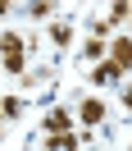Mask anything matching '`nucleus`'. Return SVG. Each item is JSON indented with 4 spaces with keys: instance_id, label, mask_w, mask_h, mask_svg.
Returning a JSON list of instances; mask_svg holds the SVG:
<instances>
[{
    "instance_id": "nucleus-10",
    "label": "nucleus",
    "mask_w": 132,
    "mask_h": 151,
    "mask_svg": "<svg viewBox=\"0 0 132 151\" xmlns=\"http://www.w3.org/2000/svg\"><path fill=\"white\" fill-rule=\"evenodd\" d=\"M28 14H32V19H50V14H55V5H46V0H32V5H28Z\"/></svg>"
},
{
    "instance_id": "nucleus-4",
    "label": "nucleus",
    "mask_w": 132,
    "mask_h": 151,
    "mask_svg": "<svg viewBox=\"0 0 132 151\" xmlns=\"http://www.w3.org/2000/svg\"><path fill=\"white\" fill-rule=\"evenodd\" d=\"M123 78H128V73H123V69L114 64V60H100V64L91 69V87H105V83H123Z\"/></svg>"
},
{
    "instance_id": "nucleus-2",
    "label": "nucleus",
    "mask_w": 132,
    "mask_h": 151,
    "mask_svg": "<svg viewBox=\"0 0 132 151\" xmlns=\"http://www.w3.org/2000/svg\"><path fill=\"white\" fill-rule=\"evenodd\" d=\"M77 124H87V128H100L105 124V101L100 96H87V101L77 105Z\"/></svg>"
},
{
    "instance_id": "nucleus-8",
    "label": "nucleus",
    "mask_w": 132,
    "mask_h": 151,
    "mask_svg": "<svg viewBox=\"0 0 132 151\" xmlns=\"http://www.w3.org/2000/svg\"><path fill=\"white\" fill-rule=\"evenodd\" d=\"M128 14H132V0H119V5H109L105 23H114V19H128Z\"/></svg>"
},
{
    "instance_id": "nucleus-3",
    "label": "nucleus",
    "mask_w": 132,
    "mask_h": 151,
    "mask_svg": "<svg viewBox=\"0 0 132 151\" xmlns=\"http://www.w3.org/2000/svg\"><path fill=\"white\" fill-rule=\"evenodd\" d=\"M73 119H77V114H68L64 105H55V110L41 119V128H46V137H55V133H73Z\"/></svg>"
},
{
    "instance_id": "nucleus-13",
    "label": "nucleus",
    "mask_w": 132,
    "mask_h": 151,
    "mask_svg": "<svg viewBox=\"0 0 132 151\" xmlns=\"http://www.w3.org/2000/svg\"><path fill=\"white\" fill-rule=\"evenodd\" d=\"M0 119H5V105H0Z\"/></svg>"
},
{
    "instance_id": "nucleus-11",
    "label": "nucleus",
    "mask_w": 132,
    "mask_h": 151,
    "mask_svg": "<svg viewBox=\"0 0 132 151\" xmlns=\"http://www.w3.org/2000/svg\"><path fill=\"white\" fill-rule=\"evenodd\" d=\"M0 105H5V119H18V114H23V101H18V96H5Z\"/></svg>"
},
{
    "instance_id": "nucleus-12",
    "label": "nucleus",
    "mask_w": 132,
    "mask_h": 151,
    "mask_svg": "<svg viewBox=\"0 0 132 151\" xmlns=\"http://www.w3.org/2000/svg\"><path fill=\"white\" fill-rule=\"evenodd\" d=\"M123 105H128V110H132V87H123Z\"/></svg>"
},
{
    "instance_id": "nucleus-14",
    "label": "nucleus",
    "mask_w": 132,
    "mask_h": 151,
    "mask_svg": "<svg viewBox=\"0 0 132 151\" xmlns=\"http://www.w3.org/2000/svg\"><path fill=\"white\" fill-rule=\"evenodd\" d=\"M128 23H132V14H128Z\"/></svg>"
},
{
    "instance_id": "nucleus-6",
    "label": "nucleus",
    "mask_w": 132,
    "mask_h": 151,
    "mask_svg": "<svg viewBox=\"0 0 132 151\" xmlns=\"http://www.w3.org/2000/svg\"><path fill=\"white\" fill-rule=\"evenodd\" d=\"M82 60H91V64L109 60V41H105V37H91V41H82Z\"/></svg>"
},
{
    "instance_id": "nucleus-7",
    "label": "nucleus",
    "mask_w": 132,
    "mask_h": 151,
    "mask_svg": "<svg viewBox=\"0 0 132 151\" xmlns=\"http://www.w3.org/2000/svg\"><path fill=\"white\" fill-rule=\"evenodd\" d=\"M46 151H77V137L73 133H55V137H46Z\"/></svg>"
},
{
    "instance_id": "nucleus-1",
    "label": "nucleus",
    "mask_w": 132,
    "mask_h": 151,
    "mask_svg": "<svg viewBox=\"0 0 132 151\" xmlns=\"http://www.w3.org/2000/svg\"><path fill=\"white\" fill-rule=\"evenodd\" d=\"M0 64H5V73H28V41L18 32L0 37Z\"/></svg>"
},
{
    "instance_id": "nucleus-5",
    "label": "nucleus",
    "mask_w": 132,
    "mask_h": 151,
    "mask_svg": "<svg viewBox=\"0 0 132 151\" xmlns=\"http://www.w3.org/2000/svg\"><path fill=\"white\" fill-rule=\"evenodd\" d=\"M109 60L123 69V73H132V37H114L109 41Z\"/></svg>"
},
{
    "instance_id": "nucleus-9",
    "label": "nucleus",
    "mask_w": 132,
    "mask_h": 151,
    "mask_svg": "<svg viewBox=\"0 0 132 151\" xmlns=\"http://www.w3.org/2000/svg\"><path fill=\"white\" fill-rule=\"evenodd\" d=\"M68 37H73L68 23H50V41H55V46H68Z\"/></svg>"
}]
</instances>
